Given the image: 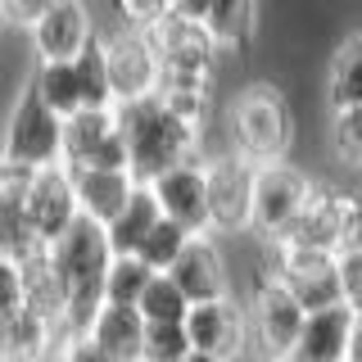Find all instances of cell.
Segmentation results:
<instances>
[{
  "label": "cell",
  "instance_id": "cell-9",
  "mask_svg": "<svg viewBox=\"0 0 362 362\" xmlns=\"http://www.w3.org/2000/svg\"><path fill=\"white\" fill-rule=\"evenodd\" d=\"M100 50H105V68H109L113 109L158 95V59H154L150 37L113 28V32H100Z\"/></svg>",
  "mask_w": 362,
  "mask_h": 362
},
{
  "label": "cell",
  "instance_id": "cell-19",
  "mask_svg": "<svg viewBox=\"0 0 362 362\" xmlns=\"http://www.w3.org/2000/svg\"><path fill=\"white\" fill-rule=\"evenodd\" d=\"M23 313H32L45 326H64L68 313V281L59 276L50 249L32 263H23Z\"/></svg>",
  "mask_w": 362,
  "mask_h": 362
},
{
  "label": "cell",
  "instance_id": "cell-40",
  "mask_svg": "<svg viewBox=\"0 0 362 362\" xmlns=\"http://www.w3.org/2000/svg\"><path fill=\"white\" fill-rule=\"evenodd\" d=\"M5 28H14V23H9V14H5V0H0V37H5Z\"/></svg>",
  "mask_w": 362,
  "mask_h": 362
},
{
  "label": "cell",
  "instance_id": "cell-14",
  "mask_svg": "<svg viewBox=\"0 0 362 362\" xmlns=\"http://www.w3.org/2000/svg\"><path fill=\"white\" fill-rule=\"evenodd\" d=\"M154 204L168 222L186 226L190 235H209V181H204V158L173 168L154 181Z\"/></svg>",
  "mask_w": 362,
  "mask_h": 362
},
{
  "label": "cell",
  "instance_id": "cell-29",
  "mask_svg": "<svg viewBox=\"0 0 362 362\" xmlns=\"http://www.w3.org/2000/svg\"><path fill=\"white\" fill-rule=\"evenodd\" d=\"M77 77H82V105L86 109H113V95H109V68H105V50H100V37L95 45L77 59Z\"/></svg>",
  "mask_w": 362,
  "mask_h": 362
},
{
  "label": "cell",
  "instance_id": "cell-38",
  "mask_svg": "<svg viewBox=\"0 0 362 362\" xmlns=\"http://www.w3.org/2000/svg\"><path fill=\"white\" fill-rule=\"evenodd\" d=\"M349 362H362V313H354V335H349Z\"/></svg>",
  "mask_w": 362,
  "mask_h": 362
},
{
  "label": "cell",
  "instance_id": "cell-10",
  "mask_svg": "<svg viewBox=\"0 0 362 362\" xmlns=\"http://www.w3.org/2000/svg\"><path fill=\"white\" fill-rule=\"evenodd\" d=\"M32 37V64H77L95 45L100 23L86 0H59L45 18L28 28Z\"/></svg>",
  "mask_w": 362,
  "mask_h": 362
},
{
  "label": "cell",
  "instance_id": "cell-3",
  "mask_svg": "<svg viewBox=\"0 0 362 362\" xmlns=\"http://www.w3.org/2000/svg\"><path fill=\"white\" fill-rule=\"evenodd\" d=\"M154 59H158V90H209L213 95V68H218V41L209 28L186 18H168L150 32Z\"/></svg>",
  "mask_w": 362,
  "mask_h": 362
},
{
  "label": "cell",
  "instance_id": "cell-23",
  "mask_svg": "<svg viewBox=\"0 0 362 362\" xmlns=\"http://www.w3.org/2000/svg\"><path fill=\"white\" fill-rule=\"evenodd\" d=\"M254 23H258V0H213L204 28L218 41V50H240L254 37Z\"/></svg>",
  "mask_w": 362,
  "mask_h": 362
},
{
  "label": "cell",
  "instance_id": "cell-36",
  "mask_svg": "<svg viewBox=\"0 0 362 362\" xmlns=\"http://www.w3.org/2000/svg\"><path fill=\"white\" fill-rule=\"evenodd\" d=\"M59 362H113V358H105V354H100V349L90 344L86 335H73V339H68V344H64Z\"/></svg>",
  "mask_w": 362,
  "mask_h": 362
},
{
  "label": "cell",
  "instance_id": "cell-32",
  "mask_svg": "<svg viewBox=\"0 0 362 362\" xmlns=\"http://www.w3.org/2000/svg\"><path fill=\"white\" fill-rule=\"evenodd\" d=\"M339 267V294H344V308L362 313V254H335Z\"/></svg>",
  "mask_w": 362,
  "mask_h": 362
},
{
  "label": "cell",
  "instance_id": "cell-33",
  "mask_svg": "<svg viewBox=\"0 0 362 362\" xmlns=\"http://www.w3.org/2000/svg\"><path fill=\"white\" fill-rule=\"evenodd\" d=\"M23 313V267L0 258V322Z\"/></svg>",
  "mask_w": 362,
  "mask_h": 362
},
{
  "label": "cell",
  "instance_id": "cell-31",
  "mask_svg": "<svg viewBox=\"0 0 362 362\" xmlns=\"http://www.w3.org/2000/svg\"><path fill=\"white\" fill-rule=\"evenodd\" d=\"M190 354L186 326H145V354L141 362H181Z\"/></svg>",
  "mask_w": 362,
  "mask_h": 362
},
{
  "label": "cell",
  "instance_id": "cell-34",
  "mask_svg": "<svg viewBox=\"0 0 362 362\" xmlns=\"http://www.w3.org/2000/svg\"><path fill=\"white\" fill-rule=\"evenodd\" d=\"M54 5H59V0H5V14H9L14 28H32V23L45 18Z\"/></svg>",
  "mask_w": 362,
  "mask_h": 362
},
{
  "label": "cell",
  "instance_id": "cell-26",
  "mask_svg": "<svg viewBox=\"0 0 362 362\" xmlns=\"http://www.w3.org/2000/svg\"><path fill=\"white\" fill-rule=\"evenodd\" d=\"M158 272H150L141 258H113L109 276H105V303H118V308H136L141 294L150 290V281Z\"/></svg>",
  "mask_w": 362,
  "mask_h": 362
},
{
  "label": "cell",
  "instance_id": "cell-8",
  "mask_svg": "<svg viewBox=\"0 0 362 362\" xmlns=\"http://www.w3.org/2000/svg\"><path fill=\"white\" fill-rule=\"evenodd\" d=\"M64 168H95V173H132V154L122 141L113 109H82L64 118Z\"/></svg>",
  "mask_w": 362,
  "mask_h": 362
},
{
  "label": "cell",
  "instance_id": "cell-6",
  "mask_svg": "<svg viewBox=\"0 0 362 362\" xmlns=\"http://www.w3.org/2000/svg\"><path fill=\"white\" fill-rule=\"evenodd\" d=\"M254 177L258 168L245 163L235 150L204 154V181H209V235H240L254 218Z\"/></svg>",
  "mask_w": 362,
  "mask_h": 362
},
{
  "label": "cell",
  "instance_id": "cell-18",
  "mask_svg": "<svg viewBox=\"0 0 362 362\" xmlns=\"http://www.w3.org/2000/svg\"><path fill=\"white\" fill-rule=\"evenodd\" d=\"M86 339L113 362H141L145 354V317L136 308H118V303H105L90 322Z\"/></svg>",
  "mask_w": 362,
  "mask_h": 362
},
{
  "label": "cell",
  "instance_id": "cell-41",
  "mask_svg": "<svg viewBox=\"0 0 362 362\" xmlns=\"http://www.w3.org/2000/svg\"><path fill=\"white\" fill-rule=\"evenodd\" d=\"M249 362H254V358H249Z\"/></svg>",
  "mask_w": 362,
  "mask_h": 362
},
{
  "label": "cell",
  "instance_id": "cell-7",
  "mask_svg": "<svg viewBox=\"0 0 362 362\" xmlns=\"http://www.w3.org/2000/svg\"><path fill=\"white\" fill-rule=\"evenodd\" d=\"M308 190H313L308 173L294 168L290 158L286 163L258 168V177H254V218H249V231L258 235V245L286 240V231L294 226L299 209L308 204Z\"/></svg>",
  "mask_w": 362,
  "mask_h": 362
},
{
  "label": "cell",
  "instance_id": "cell-2",
  "mask_svg": "<svg viewBox=\"0 0 362 362\" xmlns=\"http://www.w3.org/2000/svg\"><path fill=\"white\" fill-rule=\"evenodd\" d=\"M226 127H231V150L254 168L286 163V154L294 145L290 100L272 82H249L235 90L231 109H226Z\"/></svg>",
  "mask_w": 362,
  "mask_h": 362
},
{
  "label": "cell",
  "instance_id": "cell-25",
  "mask_svg": "<svg viewBox=\"0 0 362 362\" xmlns=\"http://www.w3.org/2000/svg\"><path fill=\"white\" fill-rule=\"evenodd\" d=\"M136 313L145 317V326H186L190 303H186V294L173 286V276H168V272H158V276L150 281V290L141 294Z\"/></svg>",
  "mask_w": 362,
  "mask_h": 362
},
{
  "label": "cell",
  "instance_id": "cell-17",
  "mask_svg": "<svg viewBox=\"0 0 362 362\" xmlns=\"http://www.w3.org/2000/svg\"><path fill=\"white\" fill-rule=\"evenodd\" d=\"M349 335H354V313L339 303V308L313 313L299 331L290 362H349Z\"/></svg>",
  "mask_w": 362,
  "mask_h": 362
},
{
  "label": "cell",
  "instance_id": "cell-12",
  "mask_svg": "<svg viewBox=\"0 0 362 362\" xmlns=\"http://www.w3.org/2000/svg\"><path fill=\"white\" fill-rule=\"evenodd\" d=\"M23 218L32 222V231L41 235L45 245H54L59 235L82 218L77 209V190H73V173L59 168H41V173L28 177V190H23Z\"/></svg>",
  "mask_w": 362,
  "mask_h": 362
},
{
  "label": "cell",
  "instance_id": "cell-35",
  "mask_svg": "<svg viewBox=\"0 0 362 362\" xmlns=\"http://www.w3.org/2000/svg\"><path fill=\"white\" fill-rule=\"evenodd\" d=\"M339 254H362V195H358V190H354V204H349V218H344Z\"/></svg>",
  "mask_w": 362,
  "mask_h": 362
},
{
  "label": "cell",
  "instance_id": "cell-37",
  "mask_svg": "<svg viewBox=\"0 0 362 362\" xmlns=\"http://www.w3.org/2000/svg\"><path fill=\"white\" fill-rule=\"evenodd\" d=\"M209 5H213V0H173V18H186V23H199V28H204Z\"/></svg>",
  "mask_w": 362,
  "mask_h": 362
},
{
  "label": "cell",
  "instance_id": "cell-13",
  "mask_svg": "<svg viewBox=\"0 0 362 362\" xmlns=\"http://www.w3.org/2000/svg\"><path fill=\"white\" fill-rule=\"evenodd\" d=\"M349 204H354V190L331 186V181H313L308 204L299 209L294 226L286 231V245L299 249H317V254H339V240H344V218Z\"/></svg>",
  "mask_w": 362,
  "mask_h": 362
},
{
  "label": "cell",
  "instance_id": "cell-30",
  "mask_svg": "<svg viewBox=\"0 0 362 362\" xmlns=\"http://www.w3.org/2000/svg\"><path fill=\"white\" fill-rule=\"evenodd\" d=\"M331 150L339 163L362 168V109H349L331 118Z\"/></svg>",
  "mask_w": 362,
  "mask_h": 362
},
{
  "label": "cell",
  "instance_id": "cell-15",
  "mask_svg": "<svg viewBox=\"0 0 362 362\" xmlns=\"http://www.w3.org/2000/svg\"><path fill=\"white\" fill-rule=\"evenodd\" d=\"M173 286L186 294L190 308L199 303H213V299H231V276H226V258L218 249V235H195L186 245V254L173 263Z\"/></svg>",
  "mask_w": 362,
  "mask_h": 362
},
{
  "label": "cell",
  "instance_id": "cell-1",
  "mask_svg": "<svg viewBox=\"0 0 362 362\" xmlns=\"http://www.w3.org/2000/svg\"><path fill=\"white\" fill-rule=\"evenodd\" d=\"M113 113H118L122 141H127V154H132L136 186H154L163 173L190 163V158H204V136L195 127H186V122H177L173 113L158 105V95L122 105Z\"/></svg>",
  "mask_w": 362,
  "mask_h": 362
},
{
  "label": "cell",
  "instance_id": "cell-11",
  "mask_svg": "<svg viewBox=\"0 0 362 362\" xmlns=\"http://www.w3.org/2000/svg\"><path fill=\"white\" fill-rule=\"evenodd\" d=\"M186 335H190L195 354H209V358H222V362H249V313L235 294L190 308Z\"/></svg>",
  "mask_w": 362,
  "mask_h": 362
},
{
  "label": "cell",
  "instance_id": "cell-22",
  "mask_svg": "<svg viewBox=\"0 0 362 362\" xmlns=\"http://www.w3.org/2000/svg\"><path fill=\"white\" fill-rule=\"evenodd\" d=\"M28 86L37 90V100L59 118H73L82 113V77H77V64H32Z\"/></svg>",
  "mask_w": 362,
  "mask_h": 362
},
{
  "label": "cell",
  "instance_id": "cell-5",
  "mask_svg": "<svg viewBox=\"0 0 362 362\" xmlns=\"http://www.w3.org/2000/svg\"><path fill=\"white\" fill-rule=\"evenodd\" d=\"M0 158L14 163L18 173H41V168L64 163V118L45 109L32 86H23V95L14 100V109H9Z\"/></svg>",
  "mask_w": 362,
  "mask_h": 362
},
{
  "label": "cell",
  "instance_id": "cell-20",
  "mask_svg": "<svg viewBox=\"0 0 362 362\" xmlns=\"http://www.w3.org/2000/svg\"><path fill=\"white\" fill-rule=\"evenodd\" d=\"M158 204H154V190L150 186H136V195L127 199V209L118 213V222H109V249L113 258H136L141 254V245L150 240V231L158 226Z\"/></svg>",
  "mask_w": 362,
  "mask_h": 362
},
{
  "label": "cell",
  "instance_id": "cell-4",
  "mask_svg": "<svg viewBox=\"0 0 362 362\" xmlns=\"http://www.w3.org/2000/svg\"><path fill=\"white\" fill-rule=\"evenodd\" d=\"M249 358L254 362H290L308 313L294 303V294L258 267L254 294H249Z\"/></svg>",
  "mask_w": 362,
  "mask_h": 362
},
{
  "label": "cell",
  "instance_id": "cell-27",
  "mask_svg": "<svg viewBox=\"0 0 362 362\" xmlns=\"http://www.w3.org/2000/svg\"><path fill=\"white\" fill-rule=\"evenodd\" d=\"M195 240V235L186 231V226H177V222H168V218H158V226L150 231V240L141 245V263L150 267V272H173V263L181 254H186V245Z\"/></svg>",
  "mask_w": 362,
  "mask_h": 362
},
{
  "label": "cell",
  "instance_id": "cell-21",
  "mask_svg": "<svg viewBox=\"0 0 362 362\" xmlns=\"http://www.w3.org/2000/svg\"><path fill=\"white\" fill-rule=\"evenodd\" d=\"M326 100H331L335 113L362 109V32L335 45L331 68H326Z\"/></svg>",
  "mask_w": 362,
  "mask_h": 362
},
{
  "label": "cell",
  "instance_id": "cell-39",
  "mask_svg": "<svg viewBox=\"0 0 362 362\" xmlns=\"http://www.w3.org/2000/svg\"><path fill=\"white\" fill-rule=\"evenodd\" d=\"M181 362H222V358H209V354H195V349H190V354L181 358Z\"/></svg>",
  "mask_w": 362,
  "mask_h": 362
},
{
  "label": "cell",
  "instance_id": "cell-16",
  "mask_svg": "<svg viewBox=\"0 0 362 362\" xmlns=\"http://www.w3.org/2000/svg\"><path fill=\"white\" fill-rule=\"evenodd\" d=\"M73 173V168H68ZM73 190H77V209L82 218L109 226L118 222V213L127 209V199L136 195V177L132 173H95V168H77L73 173Z\"/></svg>",
  "mask_w": 362,
  "mask_h": 362
},
{
  "label": "cell",
  "instance_id": "cell-28",
  "mask_svg": "<svg viewBox=\"0 0 362 362\" xmlns=\"http://www.w3.org/2000/svg\"><path fill=\"white\" fill-rule=\"evenodd\" d=\"M168 18H173V0H113V28L150 37Z\"/></svg>",
  "mask_w": 362,
  "mask_h": 362
},
{
  "label": "cell",
  "instance_id": "cell-24",
  "mask_svg": "<svg viewBox=\"0 0 362 362\" xmlns=\"http://www.w3.org/2000/svg\"><path fill=\"white\" fill-rule=\"evenodd\" d=\"M45 245L37 231H32V222L23 218V204H0V258H9V263H32V258L45 254Z\"/></svg>",
  "mask_w": 362,
  "mask_h": 362
}]
</instances>
